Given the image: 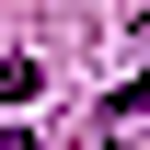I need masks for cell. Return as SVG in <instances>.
I'll list each match as a JSON object with an SVG mask.
<instances>
[{
    "instance_id": "obj_3",
    "label": "cell",
    "mask_w": 150,
    "mask_h": 150,
    "mask_svg": "<svg viewBox=\"0 0 150 150\" xmlns=\"http://www.w3.org/2000/svg\"><path fill=\"white\" fill-rule=\"evenodd\" d=\"M0 150H35V139H23V127H0Z\"/></svg>"
},
{
    "instance_id": "obj_2",
    "label": "cell",
    "mask_w": 150,
    "mask_h": 150,
    "mask_svg": "<svg viewBox=\"0 0 150 150\" xmlns=\"http://www.w3.org/2000/svg\"><path fill=\"white\" fill-rule=\"evenodd\" d=\"M35 93V58H0V104H23Z\"/></svg>"
},
{
    "instance_id": "obj_1",
    "label": "cell",
    "mask_w": 150,
    "mask_h": 150,
    "mask_svg": "<svg viewBox=\"0 0 150 150\" xmlns=\"http://www.w3.org/2000/svg\"><path fill=\"white\" fill-rule=\"evenodd\" d=\"M104 127H115V139H127V127H150V69H139V81H127V93H115V104H104Z\"/></svg>"
}]
</instances>
